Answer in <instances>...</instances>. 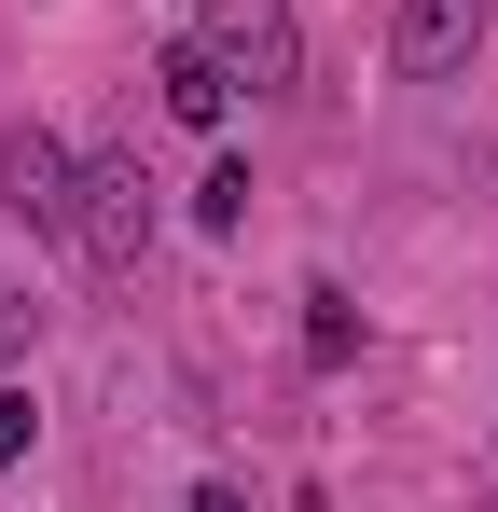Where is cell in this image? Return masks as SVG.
Returning <instances> with one entry per match:
<instances>
[{
	"instance_id": "1",
	"label": "cell",
	"mask_w": 498,
	"mask_h": 512,
	"mask_svg": "<svg viewBox=\"0 0 498 512\" xmlns=\"http://www.w3.org/2000/svg\"><path fill=\"white\" fill-rule=\"evenodd\" d=\"M70 250L97 263V277H125V263L153 250V167H139V153H83V180H70Z\"/></svg>"
},
{
	"instance_id": "2",
	"label": "cell",
	"mask_w": 498,
	"mask_h": 512,
	"mask_svg": "<svg viewBox=\"0 0 498 512\" xmlns=\"http://www.w3.org/2000/svg\"><path fill=\"white\" fill-rule=\"evenodd\" d=\"M194 42H208V56H222L249 97H277L291 70H305V28H291V0H208V14H194Z\"/></svg>"
},
{
	"instance_id": "3",
	"label": "cell",
	"mask_w": 498,
	"mask_h": 512,
	"mask_svg": "<svg viewBox=\"0 0 498 512\" xmlns=\"http://www.w3.org/2000/svg\"><path fill=\"white\" fill-rule=\"evenodd\" d=\"M485 28H498V0H402L388 14V70L402 84H457L485 56Z\"/></svg>"
},
{
	"instance_id": "4",
	"label": "cell",
	"mask_w": 498,
	"mask_h": 512,
	"mask_svg": "<svg viewBox=\"0 0 498 512\" xmlns=\"http://www.w3.org/2000/svg\"><path fill=\"white\" fill-rule=\"evenodd\" d=\"M70 180H83V153H56L42 125H14V139H0V208H14V222L70 236Z\"/></svg>"
},
{
	"instance_id": "5",
	"label": "cell",
	"mask_w": 498,
	"mask_h": 512,
	"mask_svg": "<svg viewBox=\"0 0 498 512\" xmlns=\"http://www.w3.org/2000/svg\"><path fill=\"white\" fill-rule=\"evenodd\" d=\"M166 111H180V125H222V111H236V70H222L208 42H180V56H166Z\"/></svg>"
},
{
	"instance_id": "6",
	"label": "cell",
	"mask_w": 498,
	"mask_h": 512,
	"mask_svg": "<svg viewBox=\"0 0 498 512\" xmlns=\"http://www.w3.org/2000/svg\"><path fill=\"white\" fill-rule=\"evenodd\" d=\"M194 222H222V236H236V222H249V167H208V180H194Z\"/></svg>"
},
{
	"instance_id": "7",
	"label": "cell",
	"mask_w": 498,
	"mask_h": 512,
	"mask_svg": "<svg viewBox=\"0 0 498 512\" xmlns=\"http://www.w3.org/2000/svg\"><path fill=\"white\" fill-rule=\"evenodd\" d=\"M305 346H319V360H346V346H360V319H346V291H305Z\"/></svg>"
},
{
	"instance_id": "8",
	"label": "cell",
	"mask_w": 498,
	"mask_h": 512,
	"mask_svg": "<svg viewBox=\"0 0 498 512\" xmlns=\"http://www.w3.org/2000/svg\"><path fill=\"white\" fill-rule=\"evenodd\" d=\"M28 443H42V402H28V388H0V471H14Z\"/></svg>"
},
{
	"instance_id": "9",
	"label": "cell",
	"mask_w": 498,
	"mask_h": 512,
	"mask_svg": "<svg viewBox=\"0 0 498 512\" xmlns=\"http://www.w3.org/2000/svg\"><path fill=\"white\" fill-rule=\"evenodd\" d=\"M28 333H42V305H28V291H0V360H14Z\"/></svg>"
},
{
	"instance_id": "10",
	"label": "cell",
	"mask_w": 498,
	"mask_h": 512,
	"mask_svg": "<svg viewBox=\"0 0 498 512\" xmlns=\"http://www.w3.org/2000/svg\"><path fill=\"white\" fill-rule=\"evenodd\" d=\"M194 512H249V499H236V485H194Z\"/></svg>"
}]
</instances>
